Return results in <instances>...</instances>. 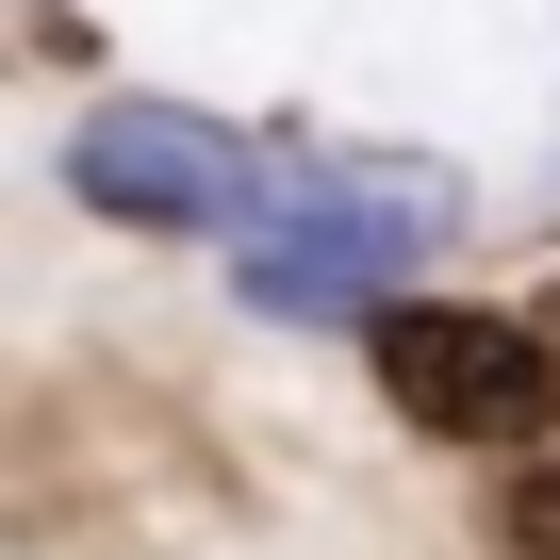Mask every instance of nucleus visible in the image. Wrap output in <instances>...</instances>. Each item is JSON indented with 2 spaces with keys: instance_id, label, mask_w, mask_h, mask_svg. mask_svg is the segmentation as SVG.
<instances>
[{
  "instance_id": "f257e3e1",
  "label": "nucleus",
  "mask_w": 560,
  "mask_h": 560,
  "mask_svg": "<svg viewBox=\"0 0 560 560\" xmlns=\"http://www.w3.org/2000/svg\"><path fill=\"white\" fill-rule=\"evenodd\" d=\"M445 214H462L445 165H330L298 231H264V247H247V298H264V314H298V330H330V314H396V264L445 247Z\"/></svg>"
},
{
  "instance_id": "f03ea898",
  "label": "nucleus",
  "mask_w": 560,
  "mask_h": 560,
  "mask_svg": "<svg viewBox=\"0 0 560 560\" xmlns=\"http://www.w3.org/2000/svg\"><path fill=\"white\" fill-rule=\"evenodd\" d=\"M544 347H560L544 314L396 298V314H380V396H396L412 429H445V445H544V412H560V363H544Z\"/></svg>"
},
{
  "instance_id": "7ed1b4c3",
  "label": "nucleus",
  "mask_w": 560,
  "mask_h": 560,
  "mask_svg": "<svg viewBox=\"0 0 560 560\" xmlns=\"http://www.w3.org/2000/svg\"><path fill=\"white\" fill-rule=\"evenodd\" d=\"M67 182H83L100 214H132V231H231V214L264 198V149H247V132H198V116H165V100H100V116L67 132Z\"/></svg>"
},
{
  "instance_id": "20e7f679",
  "label": "nucleus",
  "mask_w": 560,
  "mask_h": 560,
  "mask_svg": "<svg viewBox=\"0 0 560 560\" xmlns=\"http://www.w3.org/2000/svg\"><path fill=\"white\" fill-rule=\"evenodd\" d=\"M494 544H511V560H560V462H544V445L511 462V494H494Z\"/></svg>"
},
{
  "instance_id": "39448f33",
  "label": "nucleus",
  "mask_w": 560,
  "mask_h": 560,
  "mask_svg": "<svg viewBox=\"0 0 560 560\" xmlns=\"http://www.w3.org/2000/svg\"><path fill=\"white\" fill-rule=\"evenodd\" d=\"M527 314H544V330H560V280H544V298H527Z\"/></svg>"
}]
</instances>
